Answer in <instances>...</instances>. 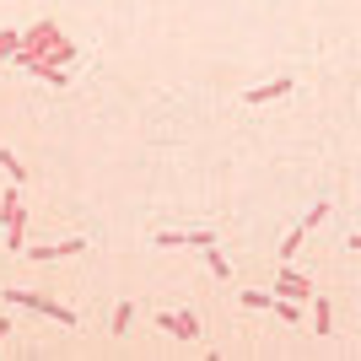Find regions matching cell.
<instances>
[{"label":"cell","instance_id":"1","mask_svg":"<svg viewBox=\"0 0 361 361\" xmlns=\"http://www.w3.org/2000/svg\"><path fill=\"white\" fill-rule=\"evenodd\" d=\"M71 54H75V49L60 38V27H54V22H38V27H27V32H22L16 65H22V71H32V75H44V81H54V87H60V81H65L60 60H71Z\"/></svg>","mask_w":361,"mask_h":361},{"label":"cell","instance_id":"2","mask_svg":"<svg viewBox=\"0 0 361 361\" xmlns=\"http://www.w3.org/2000/svg\"><path fill=\"white\" fill-rule=\"evenodd\" d=\"M6 302L11 307H27V313H44V318H54V324H65V329H75L81 318H75V307H65V302H54V297H38V291H6Z\"/></svg>","mask_w":361,"mask_h":361},{"label":"cell","instance_id":"3","mask_svg":"<svg viewBox=\"0 0 361 361\" xmlns=\"http://www.w3.org/2000/svg\"><path fill=\"white\" fill-rule=\"evenodd\" d=\"M0 226H6V248H22V226H27V216H22V195H16V183L0 195Z\"/></svg>","mask_w":361,"mask_h":361},{"label":"cell","instance_id":"4","mask_svg":"<svg viewBox=\"0 0 361 361\" xmlns=\"http://www.w3.org/2000/svg\"><path fill=\"white\" fill-rule=\"evenodd\" d=\"M151 324H157V329H167L173 340H200V318H195V313H167V307H157V313H151Z\"/></svg>","mask_w":361,"mask_h":361},{"label":"cell","instance_id":"5","mask_svg":"<svg viewBox=\"0 0 361 361\" xmlns=\"http://www.w3.org/2000/svg\"><path fill=\"white\" fill-rule=\"evenodd\" d=\"M151 243H157V248H200V254H205L216 243V232L211 226H195V232H157Z\"/></svg>","mask_w":361,"mask_h":361},{"label":"cell","instance_id":"6","mask_svg":"<svg viewBox=\"0 0 361 361\" xmlns=\"http://www.w3.org/2000/svg\"><path fill=\"white\" fill-rule=\"evenodd\" d=\"M275 297H291V302H313V281H307V275H297L291 264H281V270H275Z\"/></svg>","mask_w":361,"mask_h":361},{"label":"cell","instance_id":"7","mask_svg":"<svg viewBox=\"0 0 361 361\" xmlns=\"http://www.w3.org/2000/svg\"><path fill=\"white\" fill-rule=\"evenodd\" d=\"M291 87H297V75H275V81H264V87H254V92H248V97H243V103H248V108H264V103H275V97H286Z\"/></svg>","mask_w":361,"mask_h":361},{"label":"cell","instance_id":"8","mask_svg":"<svg viewBox=\"0 0 361 361\" xmlns=\"http://www.w3.org/2000/svg\"><path fill=\"white\" fill-rule=\"evenodd\" d=\"M87 248V238H71V243H38V248H27V259H38V264H49V259H71Z\"/></svg>","mask_w":361,"mask_h":361},{"label":"cell","instance_id":"9","mask_svg":"<svg viewBox=\"0 0 361 361\" xmlns=\"http://www.w3.org/2000/svg\"><path fill=\"white\" fill-rule=\"evenodd\" d=\"M302 243H307V226H297V232H286V238H281V248H275V259H281V264H291V259L302 254Z\"/></svg>","mask_w":361,"mask_h":361},{"label":"cell","instance_id":"10","mask_svg":"<svg viewBox=\"0 0 361 361\" xmlns=\"http://www.w3.org/2000/svg\"><path fill=\"white\" fill-rule=\"evenodd\" d=\"M313 329H318V334H329V329H334V307H329V297H313Z\"/></svg>","mask_w":361,"mask_h":361},{"label":"cell","instance_id":"11","mask_svg":"<svg viewBox=\"0 0 361 361\" xmlns=\"http://www.w3.org/2000/svg\"><path fill=\"white\" fill-rule=\"evenodd\" d=\"M205 270H211L216 281H232V264H226V259H221V248H216V243H211V248H205Z\"/></svg>","mask_w":361,"mask_h":361},{"label":"cell","instance_id":"12","mask_svg":"<svg viewBox=\"0 0 361 361\" xmlns=\"http://www.w3.org/2000/svg\"><path fill=\"white\" fill-rule=\"evenodd\" d=\"M0 167H6V173H11V183H16V189H22V183H27V167L16 162V151H6V146H0Z\"/></svg>","mask_w":361,"mask_h":361},{"label":"cell","instance_id":"13","mask_svg":"<svg viewBox=\"0 0 361 361\" xmlns=\"http://www.w3.org/2000/svg\"><path fill=\"white\" fill-rule=\"evenodd\" d=\"M135 324V302H119V313H114V334H130Z\"/></svg>","mask_w":361,"mask_h":361},{"label":"cell","instance_id":"14","mask_svg":"<svg viewBox=\"0 0 361 361\" xmlns=\"http://www.w3.org/2000/svg\"><path fill=\"white\" fill-rule=\"evenodd\" d=\"M243 307H254V313H259V307H275V291H243Z\"/></svg>","mask_w":361,"mask_h":361},{"label":"cell","instance_id":"15","mask_svg":"<svg viewBox=\"0 0 361 361\" xmlns=\"http://www.w3.org/2000/svg\"><path fill=\"white\" fill-rule=\"evenodd\" d=\"M324 216H329V200H318V205H313V211H307V216H302V226H307V232H313V226H318V221H324Z\"/></svg>","mask_w":361,"mask_h":361},{"label":"cell","instance_id":"16","mask_svg":"<svg viewBox=\"0 0 361 361\" xmlns=\"http://www.w3.org/2000/svg\"><path fill=\"white\" fill-rule=\"evenodd\" d=\"M16 49H22V32L6 27V32H0V54H16Z\"/></svg>","mask_w":361,"mask_h":361},{"label":"cell","instance_id":"17","mask_svg":"<svg viewBox=\"0 0 361 361\" xmlns=\"http://www.w3.org/2000/svg\"><path fill=\"white\" fill-rule=\"evenodd\" d=\"M6 334H11V318H0V345H6Z\"/></svg>","mask_w":361,"mask_h":361}]
</instances>
